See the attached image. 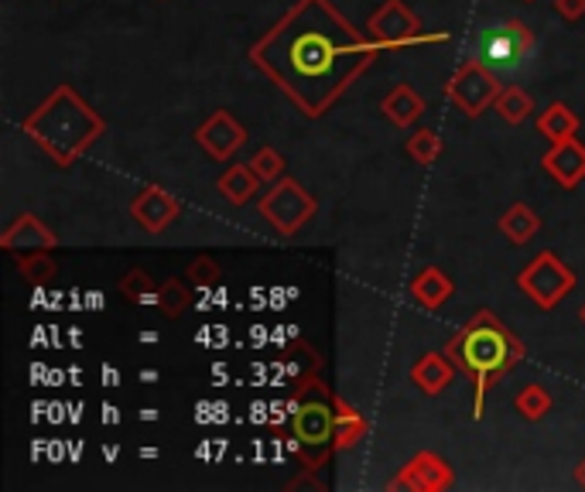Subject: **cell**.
<instances>
[{
  "mask_svg": "<svg viewBox=\"0 0 585 492\" xmlns=\"http://www.w3.org/2000/svg\"><path fill=\"white\" fill-rule=\"evenodd\" d=\"M381 48L346 21L329 0H295L268 32L250 45V62L318 120L342 93L377 62Z\"/></svg>",
  "mask_w": 585,
  "mask_h": 492,
  "instance_id": "1",
  "label": "cell"
},
{
  "mask_svg": "<svg viewBox=\"0 0 585 492\" xmlns=\"http://www.w3.org/2000/svg\"><path fill=\"white\" fill-rule=\"evenodd\" d=\"M445 352L456 360L459 373L472 383V418L483 421L490 387L524 360L527 349L507 321L493 315L490 308H480L448 339Z\"/></svg>",
  "mask_w": 585,
  "mask_h": 492,
  "instance_id": "2",
  "label": "cell"
},
{
  "mask_svg": "<svg viewBox=\"0 0 585 492\" xmlns=\"http://www.w3.org/2000/svg\"><path fill=\"white\" fill-rule=\"evenodd\" d=\"M21 130L28 133L59 168H69V164H75L100 141L106 124L72 86H56V93L45 96L32 114L21 120Z\"/></svg>",
  "mask_w": 585,
  "mask_h": 492,
  "instance_id": "3",
  "label": "cell"
},
{
  "mask_svg": "<svg viewBox=\"0 0 585 492\" xmlns=\"http://www.w3.org/2000/svg\"><path fill=\"white\" fill-rule=\"evenodd\" d=\"M336 418L339 397L332 394V387H326L318 376H305L295 403H291V437H295V448L308 469H318L339 452Z\"/></svg>",
  "mask_w": 585,
  "mask_h": 492,
  "instance_id": "4",
  "label": "cell"
},
{
  "mask_svg": "<svg viewBox=\"0 0 585 492\" xmlns=\"http://www.w3.org/2000/svg\"><path fill=\"white\" fill-rule=\"evenodd\" d=\"M535 48H538L535 32H530L524 21L511 17V21H500V24L487 27L480 35V42H476V59L503 79V75H514L517 69H524L530 59H535Z\"/></svg>",
  "mask_w": 585,
  "mask_h": 492,
  "instance_id": "5",
  "label": "cell"
},
{
  "mask_svg": "<svg viewBox=\"0 0 585 492\" xmlns=\"http://www.w3.org/2000/svg\"><path fill=\"white\" fill-rule=\"evenodd\" d=\"M257 209H260V215H264V223H271L274 233L295 236L299 230H305L312 219H315L318 202H315V196H312V191H308L299 178L284 175V178L271 181L268 196H260Z\"/></svg>",
  "mask_w": 585,
  "mask_h": 492,
  "instance_id": "6",
  "label": "cell"
},
{
  "mask_svg": "<svg viewBox=\"0 0 585 492\" xmlns=\"http://www.w3.org/2000/svg\"><path fill=\"white\" fill-rule=\"evenodd\" d=\"M366 35L381 51L408 48V45H429V42H445V32L424 35L418 14L405 4V0H384V4L366 17Z\"/></svg>",
  "mask_w": 585,
  "mask_h": 492,
  "instance_id": "7",
  "label": "cell"
},
{
  "mask_svg": "<svg viewBox=\"0 0 585 492\" xmlns=\"http://www.w3.org/2000/svg\"><path fill=\"white\" fill-rule=\"evenodd\" d=\"M517 288L535 301L541 312H551L558 308V301L575 288V270L558 254L545 250L517 273Z\"/></svg>",
  "mask_w": 585,
  "mask_h": 492,
  "instance_id": "8",
  "label": "cell"
},
{
  "mask_svg": "<svg viewBox=\"0 0 585 492\" xmlns=\"http://www.w3.org/2000/svg\"><path fill=\"white\" fill-rule=\"evenodd\" d=\"M445 90H448V99L456 103L466 117H483L487 109L496 103L503 82L480 59H466L456 72H452Z\"/></svg>",
  "mask_w": 585,
  "mask_h": 492,
  "instance_id": "9",
  "label": "cell"
},
{
  "mask_svg": "<svg viewBox=\"0 0 585 492\" xmlns=\"http://www.w3.org/2000/svg\"><path fill=\"white\" fill-rule=\"evenodd\" d=\"M456 482V472H452V465L435 455V452H418L401 472L390 479L394 492H445Z\"/></svg>",
  "mask_w": 585,
  "mask_h": 492,
  "instance_id": "10",
  "label": "cell"
},
{
  "mask_svg": "<svg viewBox=\"0 0 585 492\" xmlns=\"http://www.w3.org/2000/svg\"><path fill=\"white\" fill-rule=\"evenodd\" d=\"M196 141L212 161H230L247 141V127L236 120L230 109H217L196 127Z\"/></svg>",
  "mask_w": 585,
  "mask_h": 492,
  "instance_id": "11",
  "label": "cell"
},
{
  "mask_svg": "<svg viewBox=\"0 0 585 492\" xmlns=\"http://www.w3.org/2000/svg\"><path fill=\"white\" fill-rule=\"evenodd\" d=\"M130 215H134V223L144 233L157 236L182 215V202L172 196V191H165L162 185H141L138 196L130 199Z\"/></svg>",
  "mask_w": 585,
  "mask_h": 492,
  "instance_id": "12",
  "label": "cell"
},
{
  "mask_svg": "<svg viewBox=\"0 0 585 492\" xmlns=\"http://www.w3.org/2000/svg\"><path fill=\"white\" fill-rule=\"evenodd\" d=\"M0 246L4 250H11V254H17V257H24V254H48V250H56L59 246V236L48 230V223H42L38 215H32V212H24V215H17L14 223L0 233Z\"/></svg>",
  "mask_w": 585,
  "mask_h": 492,
  "instance_id": "13",
  "label": "cell"
},
{
  "mask_svg": "<svg viewBox=\"0 0 585 492\" xmlns=\"http://www.w3.org/2000/svg\"><path fill=\"white\" fill-rule=\"evenodd\" d=\"M545 172L562 185V188H578L585 181V144L578 137H569V141H558L548 148V154L541 157Z\"/></svg>",
  "mask_w": 585,
  "mask_h": 492,
  "instance_id": "14",
  "label": "cell"
},
{
  "mask_svg": "<svg viewBox=\"0 0 585 492\" xmlns=\"http://www.w3.org/2000/svg\"><path fill=\"white\" fill-rule=\"evenodd\" d=\"M456 373H459V366L445 349L442 352H424V355H418V363L411 366V383L424 397H438L442 390L452 387Z\"/></svg>",
  "mask_w": 585,
  "mask_h": 492,
  "instance_id": "15",
  "label": "cell"
},
{
  "mask_svg": "<svg viewBox=\"0 0 585 492\" xmlns=\"http://www.w3.org/2000/svg\"><path fill=\"white\" fill-rule=\"evenodd\" d=\"M452 294H456V284L442 267H421L411 278V297L424 312H438L442 305H448Z\"/></svg>",
  "mask_w": 585,
  "mask_h": 492,
  "instance_id": "16",
  "label": "cell"
},
{
  "mask_svg": "<svg viewBox=\"0 0 585 492\" xmlns=\"http://www.w3.org/2000/svg\"><path fill=\"white\" fill-rule=\"evenodd\" d=\"M217 188L230 206H247L260 191V175L250 168V164H230V168L220 175Z\"/></svg>",
  "mask_w": 585,
  "mask_h": 492,
  "instance_id": "17",
  "label": "cell"
},
{
  "mask_svg": "<svg viewBox=\"0 0 585 492\" xmlns=\"http://www.w3.org/2000/svg\"><path fill=\"white\" fill-rule=\"evenodd\" d=\"M381 114H384L394 127H411V124H418L421 114H424V99H421L418 90H411V86H405V82H401V86H394V90L384 96Z\"/></svg>",
  "mask_w": 585,
  "mask_h": 492,
  "instance_id": "18",
  "label": "cell"
},
{
  "mask_svg": "<svg viewBox=\"0 0 585 492\" xmlns=\"http://www.w3.org/2000/svg\"><path fill=\"white\" fill-rule=\"evenodd\" d=\"M578 114L569 106V103H562V99H554V103H548V109L545 114H538V133L541 137H548L551 144H558V141H569V137H575L578 133Z\"/></svg>",
  "mask_w": 585,
  "mask_h": 492,
  "instance_id": "19",
  "label": "cell"
},
{
  "mask_svg": "<svg viewBox=\"0 0 585 492\" xmlns=\"http://www.w3.org/2000/svg\"><path fill=\"white\" fill-rule=\"evenodd\" d=\"M538 230H541L538 212L530 209V206H524V202H514L507 212L500 215V233L507 236L511 243H517V246H524V243L535 239Z\"/></svg>",
  "mask_w": 585,
  "mask_h": 492,
  "instance_id": "20",
  "label": "cell"
},
{
  "mask_svg": "<svg viewBox=\"0 0 585 492\" xmlns=\"http://www.w3.org/2000/svg\"><path fill=\"white\" fill-rule=\"evenodd\" d=\"M493 109L511 127H520V124L530 120V114H535V99H530V93H524L520 86H503L496 103H493Z\"/></svg>",
  "mask_w": 585,
  "mask_h": 492,
  "instance_id": "21",
  "label": "cell"
},
{
  "mask_svg": "<svg viewBox=\"0 0 585 492\" xmlns=\"http://www.w3.org/2000/svg\"><path fill=\"white\" fill-rule=\"evenodd\" d=\"M336 437H339V452L356 448L366 437V418L356 407H350L346 400H339V418H336Z\"/></svg>",
  "mask_w": 585,
  "mask_h": 492,
  "instance_id": "22",
  "label": "cell"
},
{
  "mask_svg": "<svg viewBox=\"0 0 585 492\" xmlns=\"http://www.w3.org/2000/svg\"><path fill=\"white\" fill-rule=\"evenodd\" d=\"M551 407H554V400H551V394L541 387V383H527V387L514 397V410H517L524 421H530V424L548 418Z\"/></svg>",
  "mask_w": 585,
  "mask_h": 492,
  "instance_id": "23",
  "label": "cell"
},
{
  "mask_svg": "<svg viewBox=\"0 0 585 492\" xmlns=\"http://www.w3.org/2000/svg\"><path fill=\"white\" fill-rule=\"evenodd\" d=\"M157 291H162V284H157V281L151 278V273L141 270V267L127 270V273H124V281H120V294H124L127 301H134V305H151V308H154Z\"/></svg>",
  "mask_w": 585,
  "mask_h": 492,
  "instance_id": "24",
  "label": "cell"
},
{
  "mask_svg": "<svg viewBox=\"0 0 585 492\" xmlns=\"http://www.w3.org/2000/svg\"><path fill=\"white\" fill-rule=\"evenodd\" d=\"M442 137L435 133V130H429V127H421V130H414L411 137H408V144H405V151H408V157L414 161V164H421V168H429V164H435L438 157H442Z\"/></svg>",
  "mask_w": 585,
  "mask_h": 492,
  "instance_id": "25",
  "label": "cell"
},
{
  "mask_svg": "<svg viewBox=\"0 0 585 492\" xmlns=\"http://www.w3.org/2000/svg\"><path fill=\"white\" fill-rule=\"evenodd\" d=\"M189 305H192V294H189V288H185V281H178V278L165 281L162 291H157V297H154V312L165 315V318H178Z\"/></svg>",
  "mask_w": 585,
  "mask_h": 492,
  "instance_id": "26",
  "label": "cell"
},
{
  "mask_svg": "<svg viewBox=\"0 0 585 492\" xmlns=\"http://www.w3.org/2000/svg\"><path fill=\"white\" fill-rule=\"evenodd\" d=\"M17 267H21L24 278L35 281V284H51V281H56V273H59V267H56V260H51V254H24V257L17 260Z\"/></svg>",
  "mask_w": 585,
  "mask_h": 492,
  "instance_id": "27",
  "label": "cell"
},
{
  "mask_svg": "<svg viewBox=\"0 0 585 492\" xmlns=\"http://www.w3.org/2000/svg\"><path fill=\"white\" fill-rule=\"evenodd\" d=\"M250 168L260 175V181H278V178H284V154L274 151L271 144H264L250 157Z\"/></svg>",
  "mask_w": 585,
  "mask_h": 492,
  "instance_id": "28",
  "label": "cell"
},
{
  "mask_svg": "<svg viewBox=\"0 0 585 492\" xmlns=\"http://www.w3.org/2000/svg\"><path fill=\"white\" fill-rule=\"evenodd\" d=\"M185 278H189L192 291H212L220 281V263L212 257H196L189 267H185Z\"/></svg>",
  "mask_w": 585,
  "mask_h": 492,
  "instance_id": "29",
  "label": "cell"
},
{
  "mask_svg": "<svg viewBox=\"0 0 585 492\" xmlns=\"http://www.w3.org/2000/svg\"><path fill=\"white\" fill-rule=\"evenodd\" d=\"M551 4H554L558 17L569 21V24H575V21L585 17V0H551Z\"/></svg>",
  "mask_w": 585,
  "mask_h": 492,
  "instance_id": "30",
  "label": "cell"
},
{
  "mask_svg": "<svg viewBox=\"0 0 585 492\" xmlns=\"http://www.w3.org/2000/svg\"><path fill=\"white\" fill-rule=\"evenodd\" d=\"M575 479H578V485L585 489V458L578 461V469H575Z\"/></svg>",
  "mask_w": 585,
  "mask_h": 492,
  "instance_id": "31",
  "label": "cell"
},
{
  "mask_svg": "<svg viewBox=\"0 0 585 492\" xmlns=\"http://www.w3.org/2000/svg\"><path fill=\"white\" fill-rule=\"evenodd\" d=\"M141 418H144V421H154V418H157V410H154V407H148V410H141Z\"/></svg>",
  "mask_w": 585,
  "mask_h": 492,
  "instance_id": "32",
  "label": "cell"
},
{
  "mask_svg": "<svg viewBox=\"0 0 585 492\" xmlns=\"http://www.w3.org/2000/svg\"><path fill=\"white\" fill-rule=\"evenodd\" d=\"M582 321H585V305H582Z\"/></svg>",
  "mask_w": 585,
  "mask_h": 492,
  "instance_id": "33",
  "label": "cell"
}]
</instances>
